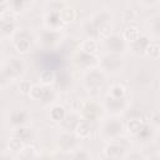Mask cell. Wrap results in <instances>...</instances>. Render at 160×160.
Masks as SVG:
<instances>
[{
    "label": "cell",
    "instance_id": "cell-1",
    "mask_svg": "<svg viewBox=\"0 0 160 160\" xmlns=\"http://www.w3.org/2000/svg\"><path fill=\"white\" fill-rule=\"evenodd\" d=\"M28 69L26 61L20 56H9L1 61L0 68V78H1V88H6L8 85L21 80Z\"/></svg>",
    "mask_w": 160,
    "mask_h": 160
},
{
    "label": "cell",
    "instance_id": "cell-2",
    "mask_svg": "<svg viewBox=\"0 0 160 160\" xmlns=\"http://www.w3.org/2000/svg\"><path fill=\"white\" fill-rule=\"evenodd\" d=\"M124 131H125V124L121 120V116L108 115V118L101 119L99 122V130H98L99 138L105 142L120 139Z\"/></svg>",
    "mask_w": 160,
    "mask_h": 160
},
{
    "label": "cell",
    "instance_id": "cell-3",
    "mask_svg": "<svg viewBox=\"0 0 160 160\" xmlns=\"http://www.w3.org/2000/svg\"><path fill=\"white\" fill-rule=\"evenodd\" d=\"M106 78H108V75L100 66L91 68V69L82 71L81 85L90 94H98L104 88V85L106 82Z\"/></svg>",
    "mask_w": 160,
    "mask_h": 160
},
{
    "label": "cell",
    "instance_id": "cell-4",
    "mask_svg": "<svg viewBox=\"0 0 160 160\" xmlns=\"http://www.w3.org/2000/svg\"><path fill=\"white\" fill-rule=\"evenodd\" d=\"M126 65V61L124 59V55L120 54H112V52H105L99 56V66L105 71L106 75H119L124 71Z\"/></svg>",
    "mask_w": 160,
    "mask_h": 160
},
{
    "label": "cell",
    "instance_id": "cell-5",
    "mask_svg": "<svg viewBox=\"0 0 160 160\" xmlns=\"http://www.w3.org/2000/svg\"><path fill=\"white\" fill-rule=\"evenodd\" d=\"M10 41L18 54L25 55L29 54L36 44V35L29 29H19Z\"/></svg>",
    "mask_w": 160,
    "mask_h": 160
},
{
    "label": "cell",
    "instance_id": "cell-6",
    "mask_svg": "<svg viewBox=\"0 0 160 160\" xmlns=\"http://www.w3.org/2000/svg\"><path fill=\"white\" fill-rule=\"evenodd\" d=\"M65 35L62 30H52L44 28L39 34H36V44L44 50H54L62 44Z\"/></svg>",
    "mask_w": 160,
    "mask_h": 160
},
{
    "label": "cell",
    "instance_id": "cell-7",
    "mask_svg": "<svg viewBox=\"0 0 160 160\" xmlns=\"http://www.w3.org/2000/svg\"><path fill=\"white\" fill-rule=\"evenodd\" d=\"M5 122L10 129L18 128V126H24V125H30V122H31V112L24 105L12 106L6 111Z\"/></svg>",
    "mask_w": 160,
    "mask_h": 160
},
{
    "label": "cell",
    "instance_id": "cell-8",
    "mask_svg": "<svg viewBox=\"0 0 160 160\" xmlns=\"http://www.w3.org/2000/svg\"><path fill=\"white\" fill-rule=\"evenodd\" d=\"M89 18L95 24L101 40L104 38L109 36L112 32V19H114V16H112L111 10H109V9H100L98 11H95L94 14H91Z\"/></svg>",
    "mask_w": 160,
    "mask_h": 160
},
{
    "label": "cell",
    "instance_id": "cell-9",
    "mask_svg": "<svg viewBox=\"0 0 160 160\" xmlns=\"http://www.w3.org/2000/svg\"><path fill=\"white\" fill-rule=\"evenodd\" d=\"M80 138L72 131L68 129H61L55 138V144L58 149L62 152H66L68 155L80 148Z\"/></svg>",
    "mask_w": 160,
    "mask_h": 160
},
{
    "label": "cell",
    "instance_id": "cell-10",
    "mask_svg": "<svg viewBox=\"0 0 160 160\" xmlns=\"http://www.w3.org/2000/svg\"><path fill=\"white\" fill-rule=\"evenodd\" d=\"M64 2L60 1H52L50 2L48 10L45 11L44 16H42V24L44 28L46 29H52V30H62V28L65 26L61 21L60 18V9L64 6Z\"/></svg>",
    "mask_w": 160,
    "mask_h": 160
},
{
    "label": "cell",
    "instance_id": "cell-11",
    "mask_svg": "<svg viewBox=\"0 0 160 160\" xmlns=\"http://www.w3.org/2000/svg\"><path fill=\"white\" fill-rule=\"evenodd\" d=\"M19 30V25L16 21V15L10 10L0 11V34L2 40H11L15 32Z\"/></svg>",
    "mask_w": 160,
    "mask_h": 160
},
{
    "label": "cell",
    "instance_id": "cell-12",
    "mask_svg": "<svg viewBox=\"0 0 160 160\" xmlns=\"http://www.w3.org/2000/svg\"><path fill=\"white\" fill-rule=\"evenodd\" d=\"M104 110L108 115H114V116H121L129 110L130 101L128 96L125 98H114L106 94V96L101 100Z\"/></svg>",
    "mask_w": 160,
    "mask_h": 160
},
{
    "label": "cell",
    "instance_id": "cell-13",
    "mask_svg": "<svg viewBox=\"0 0 160 160\" xmlns=\"http://www.w3.org/2000/svg\"><path fill=\"white\" fill-rule=\"evenodd\" d=\"M105 112L102 102L96 100V99H89L84 101V105L80 110V116L85 120H89L91 122L94 121H100L102 119V114Z\"/></svg>",
    "mask_w": 160,
    "mask_h": 160
},
{
    "label": "cell",
    "instance_id": "cell-14",
    "mask_svg": "<svg viewBox=\"0 0 160 160\" xmlns=\"http://www.w3.org/2000/svg\"><path fill=\"white\" fill-rule=\"evenodd\" d=\"M102 45H104L106 52L124 55L129 51V44L126 42V40L122 38L121 34H116V32H111L109 36L104 38Z\"/></svg>",
    "mask_w": 160,
    "mask_h": 160
},
{
    "label": "cell",
    "instance_id": "cell-15",
    "mask_svg": "<svg viewBox=\"0 0 160 160\" xmlns=\"http://www.w3.org/2000/svg\"><path fill=\"white\" fill-rule=\"evenodd\" d=\"M72 62L74 65L80 69V70H88L91 68L99 66V56L98 55H91L88 52H84L81 50H76L75 54L72 55Z\"/></svg>",
    "mask_w": 160,
    "mask_h": 160
},
{
    "label": "cell",
    "instance_id": "cell-16",
    "mask_svg": "<svg viewBox=\"0 0 160 160\" xmlns=\"http://www.w3.org/2000/svg\"><path fill=\"white\" fill-rule=\"evenodd\" d=\"M129 149L126 145L119 141V139L108 141L102 149V154L106 159H125Z\"/></svg>",
    "mask_w": 160,
    "mask_h": 160
},
{
    "label": "cell",
    "instance_id": "cell-17",
    "mask_svg": "<svg viewBox=\"0 0 160 160\" xmlns=\"http://www.w3.org/2000/svg\"><path fill=\"white\" fill-rule=\"evenodd\" d=\"M9 138H14V139L21 141L25 145L26 144H31V141L34 140V130L31 129L30 125L12 128V129H10Z\"/></svg>",
    "mask_w": 160,
    "mask_h": 160
},
{
    "label": "cell",
    "instance_id": "cell-18",
    "mask_svg": "<svg viewBox=\"0 0 160 160\" xmlns=\"http://www.w3.org/2000/svg\"><path fill=\"white\" fill-rule=\"evenodd\" d=\"M72 84H74V78L68 70H60L59 72H56V80H55L54 88L59 92L69 91Z\"/></svg>",
    "mask_w": 160,
    "mask_h": 160
},
{
    "label": "cell",
    "instance_id": "cell-19",
    "mask_svg": "<svg viewBox=\"0 0 160 160\" xmlns=\"http://www.w3.org/2000/svg\"><path fill=\"white\" fill-rule=\"evenodd\" d=\"M151 42V38L149 35H140L138 40L129 44V52L134 56H145V51Z\"/></svg>",
    "mask_w": 160,
    "mask_h": 160
},
{
    "label": "cell",
    "instance_id": "cell-20",
    "mask_svg": "<svg viewBox=\"0 0 160 160\" xmlns=\"http://www.w3.org/2000/svg\"><path fill=\"white\" fill-rule=\"evenodd\" d=\"M146 26H148V35L151 39L160 40V11H156L149 16Z\"/></svg>",
    "mask_w": 160,
    "mask_h": 160
},
{
    "label": "cell",
    "instance_id": "cell-21",
    "mask_svg": "<svg viewBox=\"0 0 160 160\" xmlns=\"http://www.w3.org/2000/svg\"><path fill=\"white\" fill-rule=\"evenodd\" d=\"M66 115H68V112H66V109L64 108V105H61L59 102H55V104L49 106V119H50V121L56 122V124H61L65 120Z\"/></svg>",
    "mask_w": 160,
    "mask_h": 160
},
{
    "label": "cell",
    "instance_id": "cell-22",
    "mask_svg": "<svg viewBox=\"0 0 160 160\" xmlns=\"http://www.w3.org/2000/svg\"><path fill=\"white\" fill-rule=\"evenodd\" d=\"M158 128L154 124H145L141 126V129L135 134V138L141 142H149L154 140V136L156 134Z\"/></svg>",
    "mask_w": 160,
    "mask_h": 160
},
{
    "label": "cell",
    "instance_id": "cell-23",
    "mask_svg": "<svg viewBox=\"0 0 160 160\" xmlns=\"http://www.w3.org/2000/svg\"><path fill=\"white\" fill-rule=\"evenodd\" d=\"M34 4V0H9V9L15 15H22L28 12Z\"/></svg>",
    "mask_w": 160,
    "mask_h": 160
},
{
    "label": "cell",
    "instance_id": "cell-24",
    "mask_svg": "<svg viewBox=\"0 0 160 160\" xmlns=\"http://www.w3.org/2000/svg\"><path fill=\"white\" fill-rule=\"evenodd\" d=\"M74 132L81 139V140H86L91 136V132H92V122L89 121V120H85V119H80L79 122L76 124L75 129H74Z\"/></svg>",
    "mask_w": 160,
    "mask_h": 160
},
{
    "label": "cell",
    "instance_id": "cell-25",
    "mask_svg": "<svg viewBox=\"0 0 160 160\" xmlns=\"http://www.w3.org/2000/svg\"><path fill=\"white\" fill-rule=\"evenodd\" d=\"M80 30H81V34L84 35L85 39H96V40H100L99 31H98L95 24L92 22V20H91L90 18L85 19V20L81 22Z\"/></svg>",
    "mask_w": 160,
    "mask_h": 160
},
{
    "label": "cell",
    "instance_id": "cell-26",
    "mask_svg": "<svg viewBox=\"0 0 160 160\" xmlns=\"http://www.w3.org/2000/svg\"><path fill=\"white\" fill-rule=\"evenodd\" d=\"M78 49L91 55H98L100 52V41L96 39H84L80 41Z\"/></svg>",
    "mask_w": 160,
    "mask_h": 160
},
{
    "label": "cell",
    "instance_id": "cell-27",
    "mask_svg": "<svg viewBox=\"0 0 160 160\" xmlns=\"http://www.w3.org/2000/svg\"><path fill=\"white\" fill-rule=\"evenodd\" d=\"M38 80H39V84H41L44 86H54L55 80H56V72L52 69L45 68L39 72Z\"/></svg>",
    "mask_w": 160,
    "mask_h": 160
},
{
    "label": "cell",
    "instance_id": "cell-28",
    "mask_svg": "<svg viewBox=\"0 0 160 160\" xmlns=\"http://www.w3.org/2000/svg\"><path fill=\"white\" fill-rule=\"evenodd\" d=\"M121 35H122V38L126 40L128 44H131V42H134L135 40L139 39V36L141 35V32H140V29H139L136 25L129 24V25L125 26V29L122 30Z\"/></svg>",
    "mask_w": 160,
    "mask_h": 160
},
{
    "label": "cell",
    "instance_id": "cell-29",
    "mask_svg": "<svg viewBox=\"0 0 160 160\" xmlns=\"http://www.w3.org/2000/svg\"><path fill=\"white\" fill-rule=\"evenodd\" d=\"M60 18H61V21L64 25H69L76 19V10L72 6L65 4L60 9Z\"/></svg>",
    "mask_w": 160,
    "mask_h": 160
},
{
    "label": "cell",
    "instance_id": "cell-30",
    "mask_svg": "<svg viewBox=\"0 0 160 160\" xmlns=\"http://www.w3.org/2000/svg\"><path fill=\"white\" fill-rule=\"evenodd\" d=\"M144 125V120L140 118V116H134V118H130L126 122H125V131H128L129 134L134 135L141 129V126Z\"/></svg>",
    "mask_w": 160,
    "mask_h": 160
},
{
    "label": "cell",
    "instance_id": "cell-31",
    "mask_svg": "<svg viewBox=\"0 0 160 160\" xmlns=\"http://www.w3.org/2000/svg\"><path fill=\"white\" fill-rule=\"evenodd\" d=\"M39 156H40V152L36 150V148L32 144L24 145L22 149L16 154V158H20V159H35Z\"/></svg>",
    "mask_w": 160,
    "mask_h": 160
},
{
    "label": "cell",
    "instance_id": "cell-32",
    "mask_svg": "<svg viewBox=\"0 0 160 160\" xmlns=\"http://www.w3.org/2000/svg\"><path fill=\"white\" fill-rule=\"evenodd\" d=\"M108 95L114 96V98H125L128 95V90L125 85L122 84H112L108 88Z\"/></svg>",
    "mask_w": 160,
    "mask_h": 160
},
{
    "label": "cell",
    "instance_id": "cell-33",
    "mask_svg": "<svg viewBox=\"0 0 160 160\" xmlns=\"http://www.w3.org/2000/svg\"><path fill=\"white\" fill-rule=\"evenodd\" d=\"M44 92H45V86L44 85H41V84H32L28 96L32 101H41V99L44 96Z\"/></svg>",
    "mask_w": 160,
    "mask_h": 160
},
{
    "label": "cell",
    "instance_id": "cell-34",
    "mask_svg": "<svg viewBox=\"0 0 160 160\" xmlns=\"http://www.w3.org/2000/svg\"><path fill=\"white\" fill-rule=\"evenodd\" d=\"M145 56L149 58L150 60H158L160 58V44L151 40V42L149 44L145 51Z\"/></svg>",
    "mask_w": 160,
    "mask_h": 160
},
{
    "label": "cell",
    "instance_id": "cell-35",
    "mask_svg": "<svg viewBox=\"0 0 160 160\" xmlns=\"http://www.w3.org/2000/svg\"><path fill=\"white\" fill-rule=\"evenodd\" d=\"M120 19L122 22H130L134 21L136 19V12L134 9L131 8H128V9H124L121 12H120Z\"/></svg>",
    "mask_w": 160,
    "mask_h": 160
},
{
    "label": "cell",
    "instance_id": "cell-36",
    "mask_svg": "<svg viewBox=\"0 0 160 160\" xmlns=\"http://www.w3.org/2000/svg\"><path fill=\"white\" fill-rule=\"evenodd\" d=\"M69 156L75 158V159H90L91 158L90 152L88 150H85V149H81V148H78L76 150H74L72 152H70Z\"/></svg>",
    "mask_w": 160,
    "mask_h": 160
},
{
    "label": "cell",
    "instance_id": "cell-37",
    "mask_svg": "<svg viewBox=\"0 0 160 160\" xmlns=\"http://www.w3.org/2000/svg\"><path fill=\"white\" fill-rule=\"evenodd\" d=\"M31 86H32V84L30 81L21 79V80H19V84H18V91L20 94H22V95H28L30 89H31Z\"/></svg>",
    "mask_w": 160,
    "mask_h": 160
},
{
    "label": "cell",
    "instance_id": "cell-38",
    "mask_svg": "<svg viewBox=\"0 0 160 160\" xmlns=\"http://www.w3.org/2000/svg\"><path fill=\"white\" fill-rule=\"evenodd\" d=\"M84 99H80V98H76V99H74L72 101H71V104H70V110L71 111H75V112H80V110H81V108H82V105H84Z\"/></svg>",
    "mask_w": 160,
    "mask_h": 160
},
{
    "label": "cell",
    "instance_id": "cell-39",
    "mask_svg": "<svg viewBox=\"0 0 160 160\" xmlns=\"http://www.w3.org/2000/svg\"><path fill=\"white\" fill-rule=\"evenodd\" d=\"M144 8H155L160 4V0H136Z\"/></svg>",
    "mask_w": 160,
    "mask_h": 160
},
{
    "label": "cell",
    "instance_id": "cell-40",
    "mask_svg": "<svg viewBox=\"0 0 160 160\" xmlns=\"http://www.w3.org/2000/svg\"><path fill=\"white\" fill-rule=\"evenodd\" d=\"M140 159V158H142V159H145V155L144 154H140V152H136V151H128V154H126V158L125 159Z\"/></svg>",
    "mask_w": 160,
    "mask_h": 160
},
{
    "label": "cell",
    "instance_id": "cell-41",
    "mask_svg": "<svg viewBox=\"0 0 160 160\" xmlns=\"http://www.w3.org/2000/svg\"><path fill=\"white\" fill-rule=\"evenodd\" d=\"M154 144H155V146L160 150V129H158L156 130V134H155V136H154Z\"/></svg>",
    "mask_w": 160,
    "mask_h": 160
},
{
    "label": "cell",
    "instance_id": "cell-42",
    "mask_svg": "<svg viewBox=\"0 0 160 160\" xmlns=\"http://www.w3.org/2000/svg\"><path fill=\"white\" fill-rule=\"evenodd\" d=\"M0 5H1V11L9 9V0H0Z\"/></svg>",
    "mask_w": 160,
    "mask_h": 160
},
{
    "label": "cell",
    "instance_id": "cell-43",
    "mask_svg": "<svg viewBox=\"0 0 160 160\" xmlns=\"http://www.w3.org/2000/svg\"><path fill=\"white\" fill-rule=\"evenodd\" d=\"M159 158H160V150H159Z\"/></svg>",
    "mask_w": 160,
    "mask_h": 160
}]
</instances>
